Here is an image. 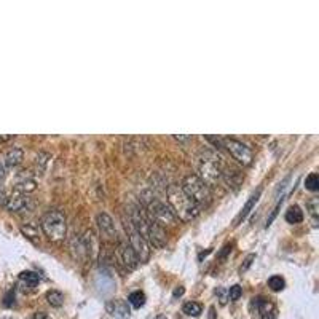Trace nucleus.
<instances>
[{
	"mask_svg": "<svg viewBox=\"0 0 319 319\" xmlns=\"http://www.w3.org/2000/svg\"><path fill=\"white\" fill-rule=\"evenodd\" d=\"M168 205L173 209L174 215L184 222H190L200 214V206L185 195L181 185L173 184L168 187Z\"/></svg>",
	"mask_w": 319,
	"mask_h": 319,
	"instance_id": "nucleus-1",
	"label": "nucleus"
},
{
	"mask_svg": "<svg viewBox=\"0 0 319 319\" xmlns=\"http://www.w3.org/2000/svg\"><path fill=\"white\" fill-rule=\"evenodd\" d=\"M181 189L184 190V193L189 197L193 203H197L201 208H206L209 203H211L213 195H211V190L209 187L201 181V179L197 174H189L184 177Z\"/></svg>",
	"mask_w": 319,
	"mask_h": 319,
	"instance_id": "nucleus-2",
	"label": "nucleus"
},
{
	"mask_svg": "<svg viewBox=\"0 0 319 319\" xmlns=\"http://www.w3.org/2000/svg\"><path fill=\"white\" fill-rule=\"evenodd\" d=\"M222 171H223V168H222L220 158L217 157V153H214L211 150H206L201 153V158H200V174L201 176H198V177L208 187L217 184V181H220Z\"/></svg>",
	"mask_w": 319,
	"mask_h": 319,
	"instance_id": "nucleus-3",
	"label": "nucleus"
},
{
	"mask_svg": "<svg viewBox=\"0 0 319 319\" xmlns=\"http://www.w3.org/2000/svg\"><path fill=\"white\" fill-rule=\"evenodd\" d=\"M42 230L46 236H48L50 241H62L66 236V230H67V225H66V215L62 214L61 211H50L46 213L42 217Z\"/></svg>",
	"mask_w": 319,
	"mask_h": 319,
	"instance_id": "nucleus-4",
	"label": "nucleus"
},
{
	"mask_svg": "<svg viewBox=\"0 0 319 319\" xmlns=\"http://www.w3.org/2000/svg\"><path fill=\"white\" fill-rule=\"evenodd\" d=\"M147 215L150 217L152 220H155L160 225H174L177 222V217L174 215L173 209L169 208V205L163 203V201L157 198H150L147 201Z\"/></svg>",
	"mask_w": 319,
	"mask_h": 319,
	"instance_id": "nucleus-5",
	"label": "nucleus"
},
{
	"mask_svg": "<svg viewBox=\"0 0 319 319\" xmlns=\"http://www.w3.org/2000/svg\"><path fill=\"white\" fill-rule=\"evenodd\" d=\"M252 319H276L278 318V308L273 302L265 297H254L249 303Z\"/></svg>",
	"mask_w": 319,
	"mask_h": 319,
	"instance_id": "nucleus-6",
	"label": "nucleus"
},
{
	"mask_svg": "<svg viewBox=\"0 0 319 319\" xmlns=\"http://www.w3.org/2000/svg\"><path fill=\"white\" fill-rule=\"evenodd\" d=\"M124 228H126V233H128L129 246L134 251L137 260L142 262V263L147 262V260H149V257H150V249H149V244H147V241L133 228V225L129 223V220L124 222Z\"/></svg>",
	"mask_w": 319,
	"mask_h": 319,
	"instance_id": "nucleus-7",
	"label": "nucleus"
},
{
	"mask_svg": "<svg viewBox=\"0 0 319 319\" xmlns=\"http://www.w3.org/2000/svg\"><path fill=\"white\" fill-rule=\"evenodd\" d=\"M223 145L225 149L230 152V155L235 158L238 163H241L243 166H249L252 163V150L243 142L236 141V139H223Z\"/></svg>",
	"mask_w": 319,
	"mask_h": 319,
	"instance_id": "nucleus-8",
	"label": "nucleus"
},
{
	"mask_svg": "<svg viewBox=\"0 0 319 319\" xmlns=\"http://www.w3.org/2000/svg\"><path fill=\"white\" fill-rule=\"evenodd\" d=\"M98 225H99V230H101V235H103L106 239H113L116 238V227H115V222L110 215L107 213H99L98 217Z\"/></svg>",
	"mask_w": 319,
	"mask_h": 319,
	"instance_id": "nucleus-9",
	"label": "nucleus"
},
{
	"mask_svg": "<svg viewBox=\"0 0 319 319\" xmlns=\"http://www.w3.org/2000/svg\"><path fill=\"white\" fill-rule=\"evenodd\" d=\"M149 243L155 247H163L166 244V233L163 230V227L160 223H157L155 220L150 222V227H149V233H147V239Z\"/></svg>",
	"mask_w": 319,
	"mask_h": 319,
	"instance_id": "nucleus-10",
	"label": "nucleus"
},
{
	"mask_svg": "<svg viewBox=\"0 0 319 319\" xmlns=\"http://www.w3.org/2000/svg\"><path fill=\"white\" fill-rule=\"evenodd\" d=\"M118 257H120V260H121L129 270L136 268L137 263H139L134 251L131 249L129 243H126V241H120V244H118Z\"/></svg>",
	"mask_w": 319,
	"mask_h": 319,
	"instance_id": "nucleus-11",
	"label": "nucleus"
},
{
	"mask_svg": "<svg viewBox=\"0 0 319 319\" xmlns=\"http://www.w3.org/2000/svg\"><path fill=\"white\" fill-rule=\"evenodd\" d=\"M260 195H262V187H259V189L255 190L251 197H249V200L246 201V205L243 206V209H241V211L238 213V215L235 217V220H233V225H235V227H238V225H239L241 222H243V220L246 219V217L249 215V213L252 211V208L255 206V203H257V201H259Z\"/></svg>",
	"mask_w": 319,
	"mask_h": 319,
	"instance_id": "nucleus-12",
	"label": "nucleus"
},
{
	"mask_svg": "<svg viewBox=\"0 0 319 319\" xmlns=\"http://www.w3.org/2000/svg\"><path fill=\"white\" fill-rule=\"evenodd\" d=\"M107 311L110 313L112 316L118 318V319H124L129 316V307L128 303L121 300V299H116V300H110L107 303Z\"/></svg>",
	"mask_w": 319,
	"mask_h": 319,
	"instance_id": "nucleus-13",
	"label": "nucleus"
},
{
	"mask_svg": "<svg viewBox=\"0 0 319 319\" xmlns=\"http://www.w3.org/2000/svg\"><path fill=\"white\" fill-rule=\"evenodd\" d=\"M29 205V198L26 195H22V193H18L14 192L11 197L6 198V208H8V211H13V213H18V211H24Z\"/></svg>",
	"mask_w": 319,
	"mask_h": 319,
	"instance_id": "nucleus-14",
	"label": "nucleus"
},
{
	"mask_svg": "<svg viewBox=\"0 0 319 319\" xmlns=\"http://www.w3.org/2000/svg\"><path fill=\"white\" fill-rule=\"evenodd\" d=\"M80 239H82V243L85 246L87 255H90V257H95L96 252H98V238H96L95 233H93L91 230H87V231H85V235Z\"/></svg>",
	"mask_w": 319,
	"mask_h": 319,
	"instance_id": "nucleus-15",
	"label": "nucleus"
},
{
	"mask_svg": "<svg viewBox=\"0 0 319 319\" xmlns=\"http://www.w3.org/2000/svg\"><path fill=\"white\" fill-rule=\"evenodd\" d=\"M22 158H24V152H22V149H19V147H13V149H10L5 155V165L8 168H14L22 161Z\"/></svg>",
	"mask_w": 319,
	"mask_h": 319,
	"instance_id": "nucleus-16",
	"label": "nucleus"
},
{
	"mask_svg": "<svg viewBox=\"0 0 319 319\" xmlns=\"http://www.w3.org/2000/svg\"><path fill=\"white\" fill-rule=\"evenodd\" d=\"M286 220L289 223H300L303 220V211L300 209V206L294 205L286 211Z\"/></svg>",
	"mask_w": 319,
	"mask_h": 319,
	"instance_id": "nucleus-17",
	"label": "nucleus"
},
{
	"mask_svg": "<svg viewBox=\"0 0 319 319\" xmlns=\"http://www.w3.org/2000/svg\"><path fill=\"white\" fill-rule=\"evenodd\" d=\"M35 181H32V179H22V181L16 182V185H14V189H16L18 193H22V195H26V193H30V192H34L35 190Z\"/></svg>",
	"mask_w": 319,
	"mask_h": 319,
	"instance_id": "nucleus-18",
	"label": "nucleus"
},
{
	"mask_svg": "<svg viewBox=\"0 0 319 319\" xmlns=\"http://www.w3.org/2000/svg\"><path fill=\"white\" fill-rule=\"evenodd\" d=\"M46 302H48L51 307L59 308L62 303H64V295L59 291H48L46 292Z\"/></svg>",
	"mask_w": 319,
	"mask_h": 319,
	"instance_id": "nucleus-19",
	"label": "nucleus"
},
{
	"mask_svg": "<svg viewBox=\"0 0 319 319\" xmlns=\"http://www.w3.org/2000/svg\"><path fill=\"white\" fill-rule=\"evenodd\" d=\"M182 311L185 315H189V316L198 318L201 315V311H203V307H201L200 303H197V302H187L185 305L182 307Z\"/></svg>",
	"mask_w": 319,
	"mask_h": 319,
	"instance_id": "nucleus-20",
	"label": "nucleus"
},
{
	"mask_svg": "<svg viewBox=\"0 0 319 319\" xmlns=\"http://www.w3.org/2000/svg\"><path fill=\"white\" fill-rule=\"evenodd\" d=\"M128 303H131L134 308H141L144 307V303H145V294L141 292V291H134V292H131L129 294V297H128Z\"/></svg>",
	"mask_w": 319,
	"mask_h": 319,
	"instance_id": "nucleus-21",
	"label": "nucleus"
},
{
	"mask_svg": "<svg viewBox=\"0 0 319 319\" xmlns=\"http://www.w3.org/2000/svg\"><path fill=\"white\" fill-rule=\"evenodd\" d=\"M19 279L29 286H35V284H38V281H40V276H38L37 273H34V271H22V273L19 275Z\"/></svg>",
	"mask_w": 319,
	"mask_h": 319,
	"instance_id": "nucleus-22",
	"label": "nucleus"
},
{
	"mask_svg": "<svg viewBox=\"0 0 319 319\" xmlns=\"http://www.w3.org/2000/svg\"><path fill=\"white\" fill-rule=\"evenodd\" d=\"M284 286H286V283H284V279H283L281 276H271V278L268 279V287H270V289L273 291V292L283 291Z\"/></svg>",
	"mask_w": 319,
	"mask_h": 319,
	"instance_id": "nucleus-23",
	"label": "nucleus"
},
{
	"mask_svg": "<svg viewBox=\"0 0 319 319\" xmlns=\"http://www.w3.org/2000/svg\"><path fill=\"white\" fill-rule=\"evenodd\" d=\"M305 189L310 192H316L319 189V179L316 173H311L307 179H305Z\"/></svg>",
	"mask_w": 319,
	"mask_h": 319,
	"instance_id": "nucleus-24",
	"label": "nucleus"
},
{
	"mask_svg": "<svg viewBox=\"0 0 319 319\" xmlns=\"http://www.w3.org/2000/svg\"><path fill=\"white\" fill-rule=\"evenodd\" d=\"M241 294H243V289H241V286H239V284H235V286L230 287V291H228V299H230L231 302H236V300H239Z\"/></svg>",
	"mask_w": 319,
	"mask_h": 319,
	"instance_id": "nucleus-25",
	"label": "nucleus"
},
{
	"mask_svg": "<svg viewBox=\"0 0 319 319\" xmlns=\"http://www.w3.org/2000/svg\"><path fill=\"white\" fill-rule=\"evenodd\" d=\"M255 260V254H249L247 257L244 259V262H243V265H241V268H239V273L243 275V273H246V271L251 268V265H252V262Z\"/></svg>",
	"mask_w": 319,
	"mask_h": 319,
	"instance_id": "nucleus-26",
	"label": "nucleus"
},
{
	"mask_svg": "<svg viewBox=\"0 0 319 319\" xmlns=\"http://www.w3.org/2000/svg\"><path fill=\"white\" fill-rule=\"evenodd\" d=\"M308 208H310V213H311V215L315 217H318V214H319V201H318V198H311L310 201H308Z\"/></svg>",
	"mask_w": 319,
	"mask_h": 319,
	"instance_id": "nucleus-27",
	"label": "nucleus"
},
{
	"mask_svg": "<svg viewBox=\"0 0 319 319\" xmlns=\"http://www.w3.org/2000/svg\"><path fill=\"white\" fill-rule=\"evenodd\" d=\"M21 231L24 233V235H26L29 239H34V236H38L37 231L34 230V227H30V225H26V227H21Z\"/></svg>",
	"mask_w": 319,
	"mask_h": 319,
	"instance_id": "nucleus-28",
	"label": "nucleus"
},
{
	"mask_svg": "<svg viewBox=\"0 0 319 319\" xmlns=\"http://www.w3.org/2000/svg\"><path fill=\"white\" fill-rule=\"evenodd\" d=\"M5 181V166L0 163V189H2V184Z\"/></svg>",
	"mask_w": 319,
	"mask_h": 319,
	"instance_id": "nucleus-29",
	"label": "nucleus"
},
{
	"mask_svg": "<svg viewBox=\"0 0 319 319\" xmlns=\"http://www.w3.org/2000/svg\"><path fill=\"white\" fill-rule=\"evenodd\" d=\"M11 297H14V295H13V292H10V294H8V295H6V297H5V302H3V305H5V307H11V305H13V302H11Z\"/></svg>",
	"mask_w": 319,
	"mask_h": 319,
	"instance_id": "nucleus-30",
	"label": "nucleus"
},
{
	"mask_svg": "<svg viewBox=\"0 0 319 319\" xmlns=\"http://www.w3.org/2000/svg\"><path fill=\"white\" fill-rule=\"evenodd\" d=\"M6 198H8V197H6L5 192L0 189V206H5L6 205Z\"/></svg>",
	"mask_w": 319,
	"mask_h": 319,
	"instance_id": "nucleus-31",
	"label": "nucleus"
},
{
	"mask_svg": "<svg viewBox=\"0 0 319 319\" xmlns=\"http://www.w3.org/2000/svg\"><path fill=\"white\" fill-rule=\"evenodd\" d=\"M215 316H217V313H215V308H214V307H211V308H209V315H208V319H215Z\"/></svg>",
	"mask_w": 319,
	"mask_h": 319,
	"instance_id": "nucleus-32",
	"label": "nucleus"
},
{
	"mask_svg": "<svg viewBox=\"0 0 319 319\" xmlns=\"http://www.w3.org/2000/svg\"><path fill=\"white\" fill-rule=\"evenodd\" d=\"M184 292H185L184 287H177V289L174 291V297H181V295H184Z\"/></svg>",
	"mask_w": 319,
	"mask_h": 319,
	"instance_id": "nucleus-33",
	"label": "nucleus"
},
{
	"mask_svg": "<svg viewBox=\"0 0 319 319\" xmlns=\"http://www.w3.org/2000/svg\"><path fill=\"white\" fill-rule=\"evenodd\" d=\"M35 319H50V316L46 313H43V311H40V313L35 315Z\"/></svg>",
	"mask_w": 319,
	"mask_h": 319,
	"instance_id": "nucleus-34",
	"label": "nucleus"
},
{
	"mask_svg": "<svg viewBox=\"0 0 319 319\" xmlns=\"http://www.w3.org/2000/svg\"><path fill=\"white\" fill-rule=\"evenodd\" d=\"M219 295H220V303H222V305H225V302H227V300H225V295H223V289H219Z\"/></svg>",
	"mask_w": 319,
	"mask_h": 319,
	"instance_id": "nucleus-35",
	"label": "nucleus"
}]
</instances>
